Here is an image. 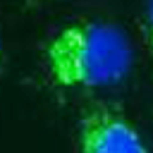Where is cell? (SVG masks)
Returning a JSON list of instances; mask_svg holds the SVG:
<instances>
[{
    "label": "cell",
    "mask_w": 153,
    "mask_h": 153,
    "mask_svg": "<svg viewBox=\"0 0 153 153\" xmlns=\"http://www.w3.org/2000/svg\"><path fill=\"white\" fill-rule=\"evenodd\" d=\"M143 33H146L148 50H151V55H153V0H146V10H143Z\"/></svg>",
    "instance_id": "3957f363"
},
{
    "label": "cell",
    "mask_w": 153,
    "mask_h": 153,
    "mask_svg": "<svg viewBox=\"0 0 153 153\" xmlns=\"http://www.w3.org/2000/svg\"><path fill=\"white\" fill-rule=\"evenodd\" d=\"M134 65L129 36L112 22L81 19L45 45L50 79L65 88H108L127 79Z\"/></svg>",
    "instance_id": "6da1fadb"
},
{
    "label": "cell",
    "mask_w": 153,
    "mask_h": 153,
    "mask_svg": "<svg viewBox=\"0 0 153 153\" xmlns=\"http://www.w3.org/2000/svg\"><path fill=\"white\" fill-rule=\"evenodd\" d=\"M0 65H2V45H0Z\"/></svg>",
    "instance_id": "277c9868"
},
{
    "label": "cell",
    "mask_w": 153,
    "mask_h": 153,
    "mask_svg": "<svg viewBox=\"0 0 153 153\" xmlns=\"http://www.w3.org/2000/svg\"><path fill=\"white\" fill-rule=\"evenodd\" d=\"M76 153H148V148L120 105L91 103L79 120Z\"/></svg>",
    "instance_id": "7a4b0ae2"
}]
</instances>
